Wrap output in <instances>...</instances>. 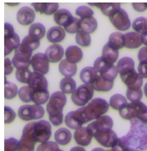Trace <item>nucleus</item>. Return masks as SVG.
Masks as SVG:
<instances>
[{
    "mask_svg": "<svg viewBox=\"0 0 147 151\" xmlns=\"http://www.w3.org/2000/svg\"><path fill=\"white\" fill-rule=\"evenodd\" d=\"M66 103L67 97L63 91H56L50 96L47 105V111L48 113L50 122L55 126L63 124V111Z\"/></svg>",
    "mask_w": 147,
    "mask_h": 151,
    "instance_id": "1",
    "label": "nucleus"
},
{
    "mask_svg": "<svg viewBox=\"0 0 147 151\" xmlns=\"http://www.w3.org/2000/svg\"><path fill=\"white\" fill-rule=\"evenodd\" d=\"M109 106L110 104L106 100L102 98H95L86 106L81 107V111L86 122H89L104 116V114L108 111Z\"/></svg>",
    "mask_w": 147,
    "mask_h": 151,
    "instance_id": "2",
    "label": "nucleus"
},
{
    "mask_svg": "<svg viewBox=\"0 0 147 151\" xmlns=\"http://www.w3.org/2000/svg\"><path fill=\"white\" fill-rule=\"evenodd\" d=\"M93 67L105 79L111 81H114L119 73L117 67L102 57L98 58L95 61Z\"/></svg>",
    "mask_w": 147,
    "mask_h": 151,
    "instance_id": "3",
    "label": "nucleus"
},
{
    "mask_svg": "<svg viewBox=\"0 0 147 151\" xmlns=\"http://www.w3.org/2000/svg\"><path fill=\"white\" fill-rule=\"evenodd\" d=\"M94 88L92 85H81L71 94V101L78 106H86L92 100Z\"/></svg>",
    "mask_w": 147,
    "mask_h": 151,
    "instance_id": "4",
    "label": "nucleus"
},
{
    "mask_svg": "<svg viewBox=\"0 0 147 151\" xmlns=\"http://www.w3.org/2000/svg\"><path fill=\"white\" fill-rule=\"evenodd\" d=\"M32 53V51L22 43L19 45L18 48L15 50L14 58H13V64L17 69L22 68H28L31 65Z\"/></svg>",
    "mask_w": 147,
    "mask_h": 151,
    "instance_id": "5",
    "label": "nucleus"
},
{
    "mask_svg": "<svg viewBox=\"0 0 147 151\" xmlns=\"http://www.w3.org/2000/svg\"><path fill=\"white\" fill-rule=\"evenodd\" d=\"M52 135V126L47 120L33 122L32 136L36 143H45L48 141Z\"/></svg>",
    "mask_w": 147,
    "mask_h": 151,
    "instance_id": "6",
    "label": "nucleus"
},
{
    "mask_svg": "<svg viewBox=\"0 0 147 151\" xmlns=\"http://www.w3.org/2000/svg\"><path fill=\"white\" fill-rule=\"evenodd\" d=\"M4 45L6 56L16 50L20 45V38L18 34L14 32V27L10 23H5L4 25Z\"/></svg>",
    "mask_w": 147,
    "mask_h": 151,
    "instance_id": "7",
    "label": "nucleus"
},
{
    "mask_svg": "<svg viewBox=\"0 0 147 151\" xmlns=\"http://www.w3.org/2000/svg\"><path fill=\"white\" fill-rule=\"evenodd\" d=\"M44 113V109L39 105H25L18 109L19 118L25 121L41 119L43 117Z\"/></svg>",
    "mask_w": 147,
    "mask_h": 151,
    "instance_id": "8",
    "label": "nucleus"
},
{
    "mask_svg": "<svg viewBox=\"0 0 147 151\" xmlns=\"http://www.w3.org/2000/svg\"><path fill=\"white\" fill-rule=\"evenodd\" d=\"M32 126L33 122L25 125L22 130L21 139L18 141V151H34L35 144L32 136Z\"/></svg>",
    "mask_w": 147,
    "mask_h": 151,
    "instance_id": "9",
    "label": "nucleus"
},
{
    "mask_svg": "<svg viewBox=\"0 0 147 151\" xmlns=\"http://www.w3.org/2000/svg\"><path fill=\"white\" fill-rule=\"evenodd\" d=\"M113 126V120L109 116H102L88 124L87 128L92 132L93 137L98 133L111 130Z\"/></svg>",
    "mask_w": 147,
    "mask_h": 151,
    "instance_id": "10",
    "label": "nucleus"
},
{
    "mask_svg": "<svg viewBox=\"0 0 147 151\" xmlns=\"http://www.w3.org/2000/svg\"><path fill=\"white\" fill-rule=\"evenodd\" d=\"M110 21L119 31H126L130 27L129 16L124 9H120L110 17Z\"/></svg>",
    "mask_w": 147,
    "mask_h": 151,
    "instance_id": "11",
    "label": "nucleus"
},
{
    "mask_svg": "<svg viewBox=\"0 0 147 151\" xmlns=\"http://www.w3.org/2000/svg\"><path fill=\"white\" fill-rule=\"evenodd\" d=\"M65 123L67 126L72 129H77L82 126V124L87 123L85 118L84 115L82 113L81 108L76 111H71L67 113L65 117Z\"/></svg>",
    "mask_w": 147,
    "mask_h": 151,
    "instance_id": "12",
    "label": "nucleus"
},
{
    "mask_svg": "<svg viewBox=\"0 0 147 151\" xmlns=\"http://www.w3.org/2000/svg\"><path fill=\"white\" fill-rule=\"evenodd\" d=\"M31 66L34 71L39 72L43 75L47 74L49 71V60L45 53H37L32 56Z\"/></svg>",
    "mask_w": 147,
    "mask_h": 151,
    "instance_id": "13",
    "label": "nucleus"
},
{
    "mask_svg": "<svg viewBox=\"0 0 147 151\" xmlns=\"http://www.w3.org/2000/svg\"><path fill=\"white\" fill-rule=\"evenodd\" d=\"M120 78L129 90L141 89L143 84V78L135 70L125 75L120 76Z\"/></svg>",
    "mask_w": 147,
    "mask_h": 151,
    "instance_id": "14",
    "label": "nucleus"
},
{
    "mask_svg": "<svg viewBox=\"0 0 147 151\" xmlns=\"http://www.w3.org/2000/svg\"><path fill=\"white\" fill-rule=\"evenodd\" d=\"M27 85L33 91H46L48 86V81L45 78L44 75L37 71L32 72Z\"/></svg>",
    "mask_w": 147,
    "mask_h": 151,
    "instance_id": "15",
    "label": "nucleus"
},
{
    "mask_svg": "<svg viewBox=\"0 0 147 151\" xmlns=\"http://www.w3.org/2000/svg\"><path fill=\"white\" fill-rule=\"evenodd\" d=\"M94 138L97 139V141L100 145H102V146L106 147V148H112L116 145L118 139H119L117 137L116 134L112 129L97 134L94 136Z\"/></svg>",
    "mask_w": 147,
    "mask_h": 151,
    "instance_id": "16",
    "label": "nucleus"
},
{
    "mask_svg": "<svg viewBox=\"0 0 147 151\" xmlns=\"http://www.w3.org/2000/svg\"><path fill=\"white\" fill-rule=\"evenodd\" d=\"M92 134L87 127H81L75 130L74 132V139L77 145L80 146H87L92 139Z\"/></svg>",
    "mask_w": 147,
    "mask_h": 151,
    "instance_id": "17",
    "label": "nucleus"
},
{
    "mask_svg": "<svg viewBox=\"0 0 147 151\" xmlns=\"http://www.w3.org/2000/svg\"><path fill=\"white\" fill-rule=\"evenodd\" d=\"M45 55L48 58L50 62H60L63 58L64 55V50L61 45H58V43H54L53 45H50L47 48L45 52Z\"/></svg>",
    "mask_w": 147,
    "mask_h": 151,
    "instance_id": "18",
    "label": "nucleus"
},
{
    "mask_svg": "<svg viewBox=\"0 0 147 151\" xmlns=\"http://www.w3.org/2000/svg\"><path fill=\"white\" fill-rule=\"evenodd\" d=\"M35 12L29 7H22L18 10L17 20L22 25H29L34 21Z\"/></svg>",
    "mask_w": 147,
    "mask_h": 151,
    "instance_id": "19",
    "label": "nucleus"
},
{
    "mask_svg": "<svg viewBox=\"0 0 147 151\" xmlns=\"http://www.w3.org/2000/svg\"><path fill=\"white\" fill-rule=\"evenodd\" d=\"M53 18L55 22L58 25L62 27H65L71 22V20L73 19V17L67 9H58L56 12V14H54Z\"/></svg>",
    "mask_w": 147,
    "mask_h": 151,
    "instance_id": "20",
    "label": "nucleus"
},
{
    "mask_svg": "<svg viewBox=\"0 0 147 151\" xmlns=\"http://www.w3.org/2000/svg\"><path fill=\"white\" fill-rule=\"evenodd\" d=\"M125 47L129 49L138 48L142 44L141 35L135 32H130L124 34Z\"/></svg>",
    "mask_w": 147,
    "mask_h": 151,
    "instance_id": "21",
    "label": "nucleus"
},
{
    "mask_svg": "<svg viewBox=\"0 0 147 151\" xmlns=\"http://www.w3.org/2000/svg\"><path fill=\"white\" fill-rule=\"evenodd\" d=\"M66 37V31L65 29L60 26L51 27L47 33L48 40L53 43H58L65 38Z\"/></svg>",
    "mask_w": 147,
    "mask_h": 151,
    "instance_id": "22",
    "label": "nucleus"
},
{
    "mask_svg": "<svg viewBox=\"0 0 147 151\" xmlns=\"http://www.w3.org/2000/svg\"><path fill=\"white\" fill-rule=\"evenodd\" d=\"M33 8L37 12L46 15H52L55 14L58 10L59 5L56 3H33Z\"/></svg>",
    "mask_w": 147,
    "mask_h": 151,
    "instance_id": "23",
    "label": "nucleus"
},
{
    "mask_svg": "<svg viewBox=\"0 0 147 151\" xmlns=\"http://www.w3.org/2000/svg\"><path fill=\"white\" fill-rule=\"evenodd\" d=\"M90 4L97 7L104 15L109 18L120 9V4L117 3H92Z\"/></svg>",
    "mask_w": 147,
    "mask_h": 151,
    "instance_id": "24",
    "label": "nucleus"
},
{
    "mask_svg": "<svg viewBox=\"0 0 147 151\" xmlns=\"http://www.w3.org/2000/svg\"><path fill=\"white\" fill-rule=\"evenodd\" d=\"M99 73L94 67H87L83 68L80 73V78L85 84L92 85L97 79Z\"/></svg>",
    "mask_w": 147,
    "mask_h": 151,
    "instance_id": "25",
    "label": "nucleus"
},
{
    "mask_svg": "<svg viewBox=\"0 0 147 151\" xmlns=\"http://www.w3.org/2000/svg\"><path fill=\"white\" fill-rule=\"evenodd\" d=\"M65 55H66L67 61H69L73 64H76L77 62H81L82 59V57H83V53H82L81 48L76 46L68 47L66 50Z\"/></svg>",
    "mask_w": 147,
    "mask_h": 151,
    "instance_id": "26",
    "label": "nucleus"
},
{
    "mask_svg": "<svg viewBox=\"0 0 147 151\" xmlns=\"http://www.w3.org/2000/svg\"><path fill=\"white\" fill-rule=\"evenodd\" d=\"M117 70L120 76L125 75L135 70V62L130 58H123L117 63Z\"/></svg>",
    "mask_w": 147,
    "mask_h": 151,
    "instance_id": "27",
    "label": "nucleus"
},
{
    "mask_svg": "<svg viewBox=\"0 0 147 151\" xmlns=\"http://www.w3.org/2000/svg\"><path fill=\"white\" fill-rule=\"evenodd\" d=\"M59 71L65 77H71L76 75L77 67L76 64H73L67 61V59H64L59 64Z\"/></svg>",
    "mask_w": 147,
    "mask_h": 151,
    "instance_id": "28",
    "label": "nucleus"
},
{
    "mask_svg": "<svg viewBox=\"0 0 147 151\" xmlns=\"http://www.w3.org/2000/svg\"><path fill=\"white\" fill-rule=\"evenodd\" d=\"M114 85V81H111L107 79H105L102 76L99 74L97 81L92 85L93 86L94 90L97 91H109L112 89Z\"/></svg>",
    "mask_w": 147,
    "mask_h": 151,
    "instance_id": "29",
    "label": "nucleus"
},
{
    "mask_svg": "<svg viewBox=\"0 0 147 151\" xmlns=\"http://www.w3.org/2000/svg\"><path fill=\"white\" fill-rule=\"evenodd\" d=\"M97 28V21L95 18L90 17L86 18H81L80 31L90 34L96 31Z\"/></svg>",
    "mask_w": 147,
    "mask_h": 151,
    "instance_id": "30",
    "label": "nucleus"
},
{
    "mask_svg": "<svg viewBox=\"0 0 147 151\" xmlns=\"http://www.w3.org/2000/svg\"><path fill=\"white\" fill-rule=\"evenodd\" d=\"M55 140L58 145H66L71 139V134L67 128H60L55 132Z\"/></svg>",
    "mask_w": 147,
    "mask_h": 151,
    "instance_id": "31",
    "label": "nucleus"
},
{
    "mask_svg": "<svg viewBox=\"0 0 147 151\" xmlns=\"http://www.w3.org/2000/svg\"><path fill=\"white\" fill-rule=\"evenodd\" d=\"M108 43L116 50H119V49L124 47H125L124 34H122L120 32H113L109 37Z\"/></svg>",
    "mask_w": 147,
    "mask_h": 151,
    "instance_id": "32",
    "label": "nucleus"
},
{
    "mask_svg": "<svg viewBox=\"0 0 147 151\" xmlns=\"http://www.w3.org/2000/svg\"><path fill=\"white\" fill-rule=\"evenodd\" d=\"M118 57H119L118 50L112 47V46L107 42L102 49V58L107 59V61H109L110 62H112V64H114L116 62Z\"/></svg>",
    "mask_w": 147,
    "mask_h": 151,
    "instance_id": "33",
    "label": "nucleus"
},
{
    "mask_svg": "<svg viewBox=\"0 0 147 151\" xmlns=\"http://www.w3.org/2000/svg\"><path fill=\"white\" fill-rule=\"evenodd\" d=\"M76 81L71 77H64L60 81V88L64 94H72L76 90Z\"/></svg>",
    "mask_w": 147,
    "mask_h": 151,
    "instance_id": "34",
    "label": "nucleus"
},
{
    "mask_svg": "<svg viewBox=\"0 0 147 151\" xmlns=\"http://www.w3.org/2000/svg\"><path fill=\"white\" fill-rule=\"evenodd\" d=\"M133 103L135 107V118L143 124H147V106L141 101Z\"/></svg>",
    "mask_w": 147,
    "mask_h": 151,
    "instance_id": "35",
    "label": "nucleus"
},
{
    "mask_svg": "<svg viewBox=\"0 0 147 151\" xmlns=\"http://www.w3.org/2000/svg\"><path fill=\"white\" fill-rule=\"evenodd\" d=\"M109 104H110V106L113 108L114 110L120 111L123 107H125L127 105V100L122 95L116 94L111 97L109 101Z\"/></svg>",
    "mask_w": 147,
    "mask_h": 151,
    "instance_id": "36",
    "label": "nucleus"
},
{
    "mask_svg": "<svg viewBox=\"0 0 147 151\" xmlns=\"http://www.w3.org/2000/svg\"><path fill=\"white\" fill-rule=\"evenodd\" d=\"M132 27L135 32L141 35L147 33V18L145 17L135 18L132 23Z\"/></svg>",
    "mask_w": 147,
    "mask_h": 151,
    "instance_id": "37",
    "label": "nucleus"
},
{
    "mask_svg": "<svg viewBox=\"0 0 147 151\" xmlns=\"http://www.w3.org/2000/svg\"><path fill=\"white\" fill-rule=\"evenodd\" d=\"M49 91L48 90L46 91H34L32 94V101L35 103V105H43L48 101Z\"/></svg>",
    "mask_w": 147,
    "mask_h": 151,
    "instance_id": "38",
    "label": "nucleus"
},
{
    "mask_svg": "<svg viewBox=\"0 0 147 151\" xmlns=\"http://www.w3.org/2000/svg\"><path fill=\"white\" fill-rule=\"evenodd\" d=\"M45 33H46V28L42 23H39V22H37L31 25L28 31V35L32 36L38 39L43 38L45 36Z\"/></svg>",
    "mask_w": 147,
    "mask_h": 151,
    "instance_id": "39",
    "label": "nucleus"
},
{
    "mask_svg": "<svg viewBox=\"0 0 147 151\" xmlns=\"http://www.w3.org/2000/svg\"><path fill=\"white\" fill-rule=\"evenodd\" d=\"M120 116L125 120H133L135 119V107L134 103L131 102L127 104L125 107H123L120 111Z\"/></svg>",
    "mask_w": 147,
    "mask_h": 151,
    "instance_id": "40",
    "label": "nucleus"
},
{
    "mask_svg": "<svg viewBox=\"0 0 147 151\" xmlns=\"http://www.w3.org/2000/svg\"><path fill=\"white\" fill-rule=\"evenodd\" d=\"M33 90L31 87L27 86H22V88L18 91V96L20 100L25 103H28L32 101V94H33Z\"/></svg>",
    "mask_w": 147,
    "mask_h": 151,
    "instance_id": "41",
    "label": "nucleus"
},
{
    "mask_svg": "<svg viewBox=\"0 0 147 151\" xmlns=\"http://www.w3.org/2000/svg\"><path fill=\"white\" fill-rule=\"evenodd\" d=\"M18 94L17 86L10 81H5L4 96L6 99H13Z\"/></svg>",
    "mask_w": 147,
    "mask_h": 151,
    "instance_id": "42",
    "label": "nucleus"
},
{
    "mask_svg": "<svg viewBox=\"0 0 147 151\" xmlns=\"http://www.w3.org/2000/svg\"><path fill=\"white\" fill-rule=\"evenodd\" d=\"M76 42L78 45L86 47L91 44L92 38H91L90 34H88V33L82 31H79L76 35Z\"/></svg>",
    "mask_w": 147,
    "mask_h": 151,
    "instance_id": "43",
    "label": "nucleus"
},
{
    "mask_svg": "<svg viewBox=\"0 0 147 151\" xmlns=\"http://www.w3.org/2000/svg\"><path fill=\"white\" fill-rule=\"evenodd\" d=\"M22 43L23 45H25L31 51H34V50H36L39 47V45H40V39L37 38V37H34L32 36L28 35L23 38Z\"/></svg>",
    "mask_w": 147,
    "mask_h": 151,
    "instance_id": "44",
    "label": "nucleus"
},
{
    "mask_svg": "<svg viewBox=\"0 0 147 151\" xmlns=\"http://www.w3.org/2000/svg\"><path fill=\"white\" fill-rule=\"evenodd\" d=\"M32 72L28 68H22L18 69L16 71V78L21 83H27L30 78Z\"/></svg>",
    "mask_w": 147,
    "mask_h": 151,
    "instance_id": "45",
    "label": "nucleus"
},
{
    "mask_svg": "<svg viewBox=\"0 0 147 151\" xmlns=\"http://www.w3.org/2000/svg\"><path fill=\"white\" fill-rule=\"evenodd\" d=\"M59 146L57 142L53 141H47L45 143H42L37 148L36 151H59Z\"/></svg>",
    "mask_w": 147,
    "mask_h": 151,
    "instance_id": "46",
    "label": "nucleus"
},
{
    "mask_svg": "<svg viewBox=\"0 0 147 151\" xmlns=\"http://www.w3.org/2000/svg\"><path fill=\"white\" fill-rule=\"evenodd\" d=\"M80 27L81 19L73 18V19L71 20V22L64 27V29L67 32H69L71 34H74V33H77L78 32L80 31Z\"/></svg>",
    "mask_w": 147,
    "mask_h": 151,
    "instance_id": "47",
    "label": "nucleus"
},
{
    "mask_svg": "<svg viewBox=\"0 0 147 151\" xmlns=\"http://www.w3.org/2000/svg\"><path fill=\"white\" fill-rule=\"evenodd\" d=\"M143 96V91L141 89L129 90L126 91V97L129 99L131 102H137Z\"/></svg>",
    "mask_w": 147,
    "mask_h": 151,
    "instance_id": "48",
    "label": "nucleus"
},
{
    "mask_svg": "<svg viewBox=\"0 0 147 151\" xmlns=\"http://www.w3.org/2000/svg\"><path fill=\"white\" fill-rule=\"evenodd\" d=\"M76 14L81 18H90V17H93L94 12L92 11V9H90L89 7L80 6L76 9Z\"/></svg>",
    "mask_w": 147,
    "mask_h": 151,
    "instance_id": "49",
    "label": "nucleus"
},
{
    "mask_svg": "<svg viewBox=\"0 0 147 151\" xmlns=\"http://www.w3.org/2000/svg\"><path fill=\"white\" fill-rule=\"evenodd\" d=\"M130 147V143L127 139L126 136L121 137L120 139H118L116 144L112 147L113 151H125L127 148Z\"/></svg>",
    "mask_w": 147,
    "mask_h": 151,
    "instance_id": "50",
    "label": "nucleus"
},
{
    "mask_svg": "<svg viewBox=\"0 0 147 151\" xmlns=\"http://www.w3.org/2000/svg\"><path fill=\"white\" fill-rule=\"evenodd\" d=\"M18 141L14 138L6 139L4 141V151H18Z\"/></svg>",
    "mask_w": 147,
    "mask_h": 151,
    "instance_id": "51",
    "label": "nucleus"
},
{
    "mask_svg": "<svg viewBox=\"0 0 147 151\" xmlns=\"http://www.w3.org/2000/svg\"><path fill=\"white\" fill-rule=\"evenodd\" d=\"M4 113H5V123L6 124H9L12 123L16 118V113L15 111L9 106L4 107Z\"/></svg>",
    "mask_w": 147,
    "mask_h": 151,
    "instance_id": "52",
    "label": "nucleus"
},
{
    "mask_svg": "<svg viewBox=\"0 0 147 151\" xmlns=\"http://www.w3.org/2000/svg\"><path fill=\"white\" fill-rule=\"evenodd\" d=\"M138 73L142 78H147V62H140L138 66Z\"/></svg>",
    "mask_w": 147,
    "mask_h": 151,
    "instance_id": "53",
    "label": "nucleus"
},
{
    "mask_svg": "<svg viewBox=\"0 0 147 151\" xmlns=\"http://www.w3.org/2000/svg\"><path fill=\"white\" fill-rule=\"evenodd\" d=\"M13 62H11V60L9 58H5L4 62V71L5 75L8 76L12 73V71L14 70V67H13Z\"/></svg>",
    "mask_w": 147,
    "mask_h": 151,
    "instance_id": "54",
    "label": "nucleus"
},
{
    "mask_svg": "<svg viewBox=\"0 0 147 151\" xmlns=\"http://www.w3.org/2000/svg\"><path fill=\"white\" fill-rule=\"evenodd\" d=\"M138 58L140 62H147V47H142L139 51Z\"/></svg>",
    "mask_w": 147,
    "mask_h": 151,
    "instance_id": "55",
    "label": "nucleus"
},
{
    "mask_svg": "<svg viewBox=\"0 0 147 151\" xmlns=\"http://www.w3.org/2000/svg\"><path fill=\"white\" fill-rule=\"evenodd\" d=\"M132 7L137 12H144L147 9L146 3H144V4H132Z\"/></svg>",
    "mask_w": 147,
    "mask_h": 151,
    "instance_id": "56",
    "label": "nucleus"
},
{
    "mask_svg": "<svg viewBox=\"0 0 147 151\" xmlns=\"http://www.w3.org/2000/svg\"><path fill=\"white\" fill-rule=\"evenodd\" d=\"M70 151H86V150L82 146H76L71 148Z\"/></svg>",
    "mask_w": 147,
    "mask_h": 151,
    "instance_id": "57",
    "label": "nucleus"
},
{
    "mask_svg": "<svg viewBox=\"0 0 147 151\" xmlns=\"http://www.w3.org/2000/svg\"><path fill=\"white\" fill-rule=\"evenodd\" d=\"M141 40H142V43L144 45H146L147 47V33H145L141 35Z\"/></svg>",
    "mask_w": 147,
    "mask_h": 151,
    "instance_id": "58",
    "label": "nucleus"
},
{
    "mask_svg": "<svg viewBox=\"0 0 147 151\" xmlns=\"http://www.w3.org/2000/svg\"><path fill=\"white\" fill-rule=\"evenodd\" d=\"M125 151H138L136 149H135V148H132V147H129V148H127Z\"/></svg>",
    "mask_w": 147,
    "mask_h": 151,
    "instance_id": "59",
    "label": "nucleus"
},
{
    "mask_svg": "<svg viewBox=\"0 0 147 151\" xmlns=\"http://www.w3.org/2000/svg\"><path fill=\"white\" fill-rule=\"evenodd\" d=\"M92 151H106V150H104L102 149V148H95V149H93Z\"/></svg>",
    "mask_w": 147,
    "mask_h": 151,
    "instance_id": "60",
    "label": "nucleus"
},
{
    "mask_svg": "<svg viewBox=\"0 0 147 151\" xmlns=\"http://www.w3.org/2000/svg\"><path fill=\"white\" fill-rule=\"evenodd\" d=\"M144 92H145V94H146V96L147 97V83L144 86Z\"/></svg>",
    "mask_w": 147,
    "mask_h": 151,
    "instance_id": "61",
    "label": "nucleus"
},
{
    "mask_svg": "<svg viewBox=\"0 0 147 151\" xmlns=\"http://www.w3.org/2000/svg\"><path fill=\"white\" fill-rule=\"evenodd\" d=\"M106 151H113V150H106Z\"/></svg>",
    "mask_w": 147,
    "mask_h": 151,
    "instance_id": "62",
    "label": "nucleus"
},
{
    "mask_svg": "<svg viewBox=\"0 0 147 151\" xmlns=\"http://www.w3.org/2000/svg\"><path fill=\"white\" fill-rule=\"evenodd\" d=\"M59 151H63V150H59Z\"/></svg>",
    "mask_w": 147,
    "mask_h": 151,
    "instance_id": "63",
    "label": "nucleus"
},
{
    "mask_svg": "<svg viewBox=\"0 0 147 151\" xmlns=\"http://www.w3.org/2000/svg\"><path fill=\"white\" fill-rule=\"evenodd\" d=\"M146 6H147V3H146Z\"/></svg>",
    "mask_w": 147,
    "mask_h": 151,
    "instance_id": "64",
    "label": "nucleus"
}]
</instances>
